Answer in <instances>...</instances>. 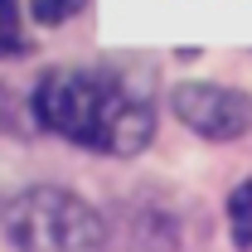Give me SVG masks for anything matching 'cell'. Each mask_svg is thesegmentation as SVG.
<instances>
[{
	"label": "cell",
	"mask_w": 252,
	"mask_h": 252,
	"mask_svg": "<svg viewBox=\"0 0 252 252\" xmlns=\"http://www.w3.org/2000/svg\"><path fill=\"white\" fill-rule=\"evenodd\" d=\"M0 228L20 252H102L107 228L88 199L59 185H34L5 199Z\"/></svg>",
	"instance_id": "cell-2"
},
{
	"label": "cell",
	"mask_w": 252,
	"mask_h": 252,
	"mask_svg": "<svg viewBox=\"0 0 252 252\" xmlns=\"http://www.w3.org/2000/svg\"><path fill=\"white\" fill-rule=\"evenodd\" d=\"M30 112L44 131L97 156H141L156 141V102L131 88V78L102 63L49 68L34 83Z\"/></svg>",
	"instance_id": "cell-1"
},
{
	"label": "cell",
	"mask_w": 252,
	"mask_h": 252,
	"mask_svg": "<svg viewBox=\"0 0 252 252\" xmlns=\"http://www.w3.org/2000/svg\"><path fill=\"white\" fill-rule=\"evenodd\" d=\"M88 0H30V20L34 25H63L83 10Z\"/></svg>",
	"instance_id": "cell-6"
},
{
	"label": "cell",
	"mask_w": 252,
	"mask_h": 252,
	"mask_svg": "<svg viewBox=\"0 0 252 252\" xmlns=\"http://www.w3.org/2000/svg\"><path fill=\"white\" fill-rule=\"evenodd\" d=\"M228 233L243 252H252V180H243L228 194Z\"/></svg>",
	"instance_id": "cell-5"
},
{
	"label": "cell",
	"mask_w": 252,
	"mask_h": 252,
	"mask_svg": "<svg viewBox=\"0 0 252 252\" xmlns=\"http://www.w3.org/2000/svg\"><path fill=\"white\" fill-rule=\"evenodd\" d=\"M170 112L180 117V126H189L204 141H238L252 131V97L228 88V83H175L170 88Z\"/></svg>",
	"instance_id": "cell-3"
},
{
	"label": "cell",
	"mask_w": 252,
	"mask_h": 252,
	"mask_svg": "<svg viewBox=\"0 0 252 252\" xmlns=\"http://www.w3.org/2000/svg\"><path fill=\"white\" fill-rule=\"evenodd\" d=\"M34 44L25 34V15H20V0H0V59H25Z\"/></svg>",
	"instance_id": "cell-4"
}]
</instances>
